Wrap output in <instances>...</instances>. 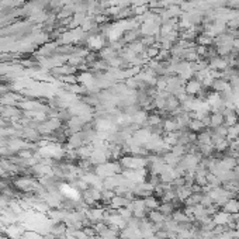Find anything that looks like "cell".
Wrapping results in <instances>:
<instances>
[{
	"mask_svg": "<svg viewBox=\"0 0 239 239\" xmlns=\"http://www.w3.org/2000/svg\"><path fill=\"white\" fill-rule=\"evenodd\" d=\"M143 201H145V206L149 207V208H156L158 207V201L155 200V197H148Z\"/></svg>",
	"mask_w": 239,
	"mask_h": 239,
	"instance_id": "obj_1",
	"label": "cell"
}]
</instances>
